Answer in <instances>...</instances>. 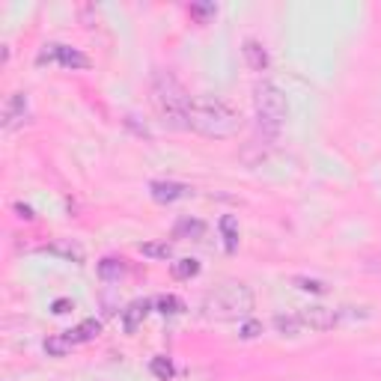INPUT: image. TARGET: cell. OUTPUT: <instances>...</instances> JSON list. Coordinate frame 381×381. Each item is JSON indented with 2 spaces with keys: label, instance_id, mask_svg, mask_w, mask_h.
<instances>
[{
  "label": "cell",
  "instance_id": "obj_1",
  "mask_svg": "<svg viewBox=\"0 0 381 381\" xmlns=\"http://www.w3.org/2000/svg\"><path fill=\"white\" fill-rule=\"evenodd\" d=\"M152 105L167 129H176V131L191 129L194 98L188 95V90L182 87V81L173 72H164L161 69V72L152 75Z\"/></svg>",
  "mask_w": 381,
  "mask_h": 381
},
{
  "label": "cell",
  "instance_id": "obj_2",
  "mask_svg": "<svg viewBox=\"0 0 381 381\" xmlns=\"http://www.w3.org/2000/svg\"><path fill=\"white\" fill-rule=\"evenodd\" d=\"M191 129L203 137H233L238 131V114L218 95H200L191 105Z\"/></svg>",
  "mask_w": 381,
  "mask_h": 381
},
{
  "label": "cell",
  "instance_id": "obj_3",
  "mask_svg": "<svg viewBox=\"0 0 381 381\" xmlns=\"http://www.w3.org/2000/svg\"><path fill=\"white\" fill-rule=\"evenodd\" d=\"M200 310H203V319H215V322L247 319L253 310V292L245 283H223L206 295Z\"/></svg>",
  "mask_w": 381,
  "mask_h": 381
},
{
  "label": "cell",
  "instance_id": "obj_4",
  "mask_svg": "<svg viewBox=\"0 0 381 381\" xmlns=\"http://www.w3.org/2000/svg\"><path fill=\"white\" fill-rule=\"evenodd\" d=\"M253 105H257V119L262 134L277 137L286 119V98L280 93V87L271 81H259L257 90H253Z\"/></svg>",
  "mask_w": 381,
  "mask_h": 381
},
{
  "label": "cell",
  "instance_id": "obj_5",
  "mask_svg": "<svg viewBox=\"0 0 381 381\" xmlns=\"http://www.w3.org/2000/svg\"><path fill=\"white\" fill-rule=\"evenodd\" d=\"M36 60H39V63H60V66H66V69H87V66H90L87 54H81L78 48H69V45H57V42L42 48Z\"/></svg>",
  "mask_w": 381,
  "mask_h": 381
},
{
  "label": "cell",
  "instance_id": "obj_6",
  "mask_svg": "<svg viewBox=\"0 0 381 381\" xmlns=\"http://www.w3.org/2000/svg\"><path fill=\"white\" fill-rule=\"evenodd\" d=\"M21 122H27V95L12 93L4 105V129H16Z\"/></svg>",
  "mask_w": 381,
  "mask_h": 381
},
{
  "label": "cell",
  "instance_id": "obj_7",
  "mask_svg": "<svg viewBox=\"0 0 381 381\" xmlns=\"http://www.w3.org/2000/svg\"><path fill=\"white\" fill-rule=\"evenodd\" d=\"M149 194H152V200H158V203H176L182 197H188L191 188L182 185V182H152Z\"/></svg>",
  "mask_w": 381,
  "mask_h": 381
},
{
  "label": "cell",
  "instance_id": "obj_8",
  "mask_svg": "<svg viewBox=\"0 0 381 381\" xmlns=\"http://www.w3.org/2000/svg\"><path fill=\"white\" fill-rule=\"evenodd\" d=\"M242 51H245V60H247V66L253 69V72H265L268 69V51L259 45L257 39H247Z\"/></svg>",
  "mask_w": 381,
  "mask_h": 381
},
{
  "label": "cell",
  "instance_id": "obj_9",
  "mask_svg": "<svg viewBox=\"0 0 381 381\" xmlns=\"http://www.w3.org/2000/svg\"><path fill=\"white\" fill-rule=\"evenodd\" d=\"M146 313H149V301H134V304H129V307L122 310V328L129 331V334H134L137 324L146 319Z\"/></svg>",
  "mask_w": 381,
  "mask_h": 381
},
{
  "label": "cell",
  "instance_id": "obj_10",
  "mask_svg": "<svg viewBox=\"0 0 381 381\" xmlns=\"http://www.w3.org/2000/svg\"><path fill=\"white\" fill-rule=\"evenodd\" d=\"M176 235L179 238H191V242H200V238L206 235V223L197 221V218H182L176 223Z\"/></svg>",
  "mask_w": 381,
  "mask_h": 381
},
{
  "label": "cell",
  "instance_id": "obj_11",
  "mask_svg": "<svg viewBox=\"0 0 381 381\" xmlns=\"http://www.w3.org/2000/svg\"><path fill=\"white\" fill-rule=\"evenodd\" d=\"M98 331H102V324H98L95 319H87V322H81L75 331H66V334H69V340L78 346V343H90V340H95Z\"/></svg>",
  "mask_w": 381,
  "mask_h": 381
},
{
  "label": "cell",
  "instance_id": "obj_12",
  "mask_svg": "<svg viewBox=\"0 0 381 381\" xmlns=\"http://www.w3.org/2000/svg\"><path fill=\"white\" fill-rule=\"evenodd\" d=\"M48 253H54V257H63V259H69V262H83V250L78 247V245H72V242H54V245H48Z\"/></svg>",
  "mask_w": 381,
  "mask_h": 381
},
{
  "label": "cell",
  "instance_id": "obj_13",
  "mask_svg": "<svg viewBox=\"0 0 381 381\" xmlns=\"http://www.w3.org/2000/svg\"><path fill=\"white\" fill-rule=\"evenodd\" d=\"M140 253L149 259H170L173 257V245L170 242H143L140 245Z\"/></svg>",
  "mask_w": 381,
  "mask_h": 381
},
{
  "label": "cell",
  "instance_id": "obj_14",
  "mask_svg": "<svg viewBox=\"0 0 381 381\" xmlns=\"http://www.w3.org/2000/svg\"><path fill=\"white\" fill-rule=\"evenodd\" d=\"M72 340H69V334H60V336H48L45 340V351L51 358H63V355H69L72 351Z\"/></svg>",
  "mask_w": 381,
  "mask_h": 381
},
{
  "label": "cell",
  "instance_id": "obj_15",
  "mask_svg": "<svg viewBox=\"0 0 381 381\" xmlns=\"http://www.w3.org/2000/svg\"><path fill=\"white\" fill-rule=\"evenodd\" d=\"M274 328L283 334V336H298V334L304 331V324H301L298 313H295V316H277V319H274Z\"/></svg>",
  "mask_w": 381,
  "mask_h": 381
},
{
  "label": "cell",
  "instance_id": "obj_16",
  "mask_svg": "<svg viewBox=\"0 0 381 381\" xmlns=\"http://www.w3.org/2000/svg\"><path fill=\"white\" fill-rule=\"evenodd\" d=\"M221 233H223V245H227V250L233 253L235 245H238V230H235V218L233 215H223L221 218Z\"/></svg>",
  "mask_w": 381,
  "mask_h": 381
},
{
  "label": "cell",
  "instance_id": "obj_17",
  "mask_svg": "<svg viewBox=\"0 0 381 381\" xmlns=\"http://www.w3.org/2000/svg\"><path fill=\"white\" fill-rule=\"evenodd\" d=\"M197 274H200V262L197 259H176L173 262V277L176 280H191Z\"/></svg>",
  "mask_w": 381,
  "mask_h": 381
},
{
  "label": "cell",
  "instance_id": "obj_18",
  "mask_svg": "<svg viewBox=\"0 0 381 381\" xmlns=\"http://www.w3.org/2000/svg\"><path fill=\"white\" fill-rule=\"evenodd\" d=\"M155 307H158V313H164V316H176L185 310V304H182L176 295H161V298L155 301Z\"/></svg>",
  "mask_w": 381,
  "mask_h": 381
},
{
  "label": "cell",
  "instance_id": "obj_19",
  "mask_svg": "<svg viewBox=\"0 0 381 381\" xmlns=\"http://www.w3.org/2000/svg\"><path fill=\"white\" fill-rule=\"evenodd\" d=\"M125 271L122 268V259H114V257H107V259H102L98 262V274H102L105 280H114V277H119Z\"/></svg>",
  "mask_w": 381,
  "mask_h": 381
},
{
  "label": "cell",
  "instance_id": "obj_20",
  "mask_svg": "<svg viewBox=\"0 0 381 381\" xmlns=\"http://www.w3.org/2000/svg\"><path fill=\"white\" fill-rule=\"evenodd\" d=\"M149 370H152V375L155 378H161V381H167V378H173V363L167 361V358H152V363H149Z\"/></svg>",
  "mask_w": 381,
  "mask_h": 381
},
{
  "label": "cell",
  "instance_id": "obj_21",
  "mask_svg": "<svg viewBox=\"0 0 381 381\" xmlns=\"http://www.w3.org/2000/svg\"><path fill=\"white\" fill-rule=\"evenodd\" d=\"M295 286L304 289V292H316V295L324 292V283H319V280H310V277H295Z\"/></svg>",
  "mask_w": 381,
  "mask_h": 381
},
{
  "label": "cell",
  "instance_id": "obj_22",
  "mask_svg": "<svg viewBox=\"0 0 381 381\" xmlns=\"http://www.w3.org/2000/svg\"><path fill=\"white\" fill-rule=\"evenodd\" d=\"M259 334H262V324H259V322L247 319V322L242 324V340H253V336H259Z\"/></svg>",
  "mask_w": 381,
  "mask_h": 381
},
{
  "label": "cell",
  "instance_id": "obj_23",
  "mask_svg": "<svg viewBox=\"0 0 381 381\" xmlns=\"http://www.w3.org/2000/svg\"><path fill=\"white\" fill-rule=\"evenodd\" d=\"M191 16L203 21L206 16H215V6H191Z\"/></svg>",
  "mask_w": 381,
  "mask_h": 381
},
{
  "label": "cell",
  "instance_id": "obj_24",
  "mask_svg": "<svg viewBox=\"0 0 381 381\" xmlns=\"http://www.w3.org/2000/svg\"><path fill=\"white\" fill-rule=\"evenodd\" d=\"M16 211H18V215H21L24 221H33V209H30V206H21V203H18V206H16Z\"/></svg>",
  "mask_w": 381,
  "mask_h": 381
},
{
  "label": "cell",
  "instance_id": "obj_25",
  "mask_svg": "<svg viewBox=\"0 0 381 381\" xmlns=\"http://www.w3.org/2000/svg\"><path fill=\"white\" fill-rule=\"evenodd\" d=\"M66 310H69V301H57V304H54V313H66Z\"/></svg>",
  "mask_w": 381,
  "mask_h": 381
}]
</instances>
